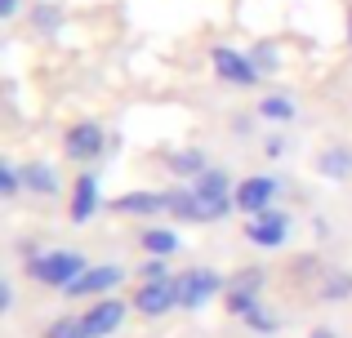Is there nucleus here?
<instances>
[{
  "label": "nucleus",
  "mask_w": 352,
  "mask_h": 338,
  "mask_svg": "<svg viewBox=\"0 0 352 338\" xmlns=\"http://www.w3.org/2000/svg\"><path fill=\"white\" fill-rule=\"evenodd\" d=\"M228 209H232V200L206 196V191H197V187L174 191V196H170V214L183 218V223H214V218H223Z\"/></svg>",
  "instance_id": "nucleus-1"
},
{
  "label": "nucleus",
  "mask_w": 352,
  "mask_h": 338,
  "mask_svg": "<svg viewBox=\"0 0 352 338\" xmlns=\"http://www.w3.org/2000/svg\"><path fill=\"white\" fill-rule=\"evenodd\" d=\"M85 258L80 254H72V250H58V254H45V258H36L32 263V276L41 280V285H58V289H67L76 276H85Z\"/></svg>",
  "instance_id": "nucleus-2"
},
{
  "label": "nucleus",
  "mask_w": 352,
  "mask_h": 338,
  "mask_svg": "<svg viewBox=\"0 0 352 338\" xmlns=\"http://www.w3.org/2000/svg\"><path fill=\"white\" fill-rule=\"evenodd\" d=\"M219 289H223V280L206 267H192V271H183V276H174V298H179V307H201V303H210Z\"/></svg>",
  "instance_id": "nucleus-3"
},
{
  "label": "nucleus",
  "mask_w": 352,
  "mask_h": 338,
  "mask_svg": "<svg viewBox=\"0 0 352 338\" xmlns=\"http://www.w3.org/2000/svg\"><path fill=\"white\" fill-rule=\"evenodd\" d=\"M245 232H250V241H254V245L272 250V245L285 241V232H290V218H285V214H272V209H263V214H254V218L245 223Z\"/></svg>",
  "instance_id": "nucleus-4"
},
{
  "label": "nucleus",
  "mask_w": 352,
  "mask_h": 338,
  "mask_svg": "<svg viewBox=\"0 0 352 338\" xmlns=\"http://www.w3.org/2000/svg\"><path fill=\"white\" fill-rule=\"evenodd\" d=\"M80 321H85V334H89V338H107L112 330H120V321H125V307H120L116 298H103V303L89 307Z\"/></svg>",
  "instance_id": "nucleus-5"
},
{
  "label": "nucleus",
  "mask_w": 352,
  "mask_h": 338,
  "mask_svg": "<svg viewBox=\"0 0 352 338\" xmlns=\"http://www.w3.org/2000/svg\"><path fill=\"white\" fill-rule=\"evenodd\" d=\"M174 303H179V298H174V280H143V289H138V298H134V307L143 316H161V312H170Z\"/></svg>",
  "instance_id": "nucleus-6"
},
{
  "label": "nucleus",
  "mask_w": 352,
  "mask_h": 338,
  "mask_svg": "<svg viewBox=\"0 0 352 338\" xmlns=\"http://www.w3.org/2000/svg\"><path fill=\"white\" fill-rule=\"evenodd\" d=\"M120 276H125L120 267H89L85 276H76V280L67 285V294H72V298H85V294H107V289H116V285H120Z\"/></svg>",
  "instance_id": "nucleus-7"
},
{
  "label": "nucleus",
  "mask_w": 352,
  "mask_h": 338,
  "mask_svg": "<svg viewBox=\"0 0 352 338\" xmlns=\"http://www.w3.org/2000/svg\"><path fill=\"white\" fill-rule=\"evenodd\" d=\"M258 285H263L258 271H241L232 285H228V307H232L236 316H245L250 307H258Z\"/></svg>",
  "instance_id": "nucleus-8"
},
{
  "label": "nucleus",
  "mask_w": 352,
  "mask_h": 338,
  "mask_svg": "<svg viewBox=\"0 0 352 338\" xmlns=\"http://www.w3.org/2000/svg\"><path fill=\"white\" fill-rule=\"evenodd\" d=\"M272 196H276V182L272 178H245L236 187V205L245 209V214H263Z\"/></svg>",
  "instance_id": "nucleus-9"
},
{
  "label": "nucleus",
  "mask_w": 352,
  "mask_h": 338,
  "mask_svg": "<svg viewBox=\"0 0 352 338\" xmlns=\"http://www.w3.org/2000/svg\"><path fill=\"white\" fill-rule=\"evenodd\" d=\"M214 71L228 80V85H254V67H250V62L241 58V53L223 49V45L214 49Z\"/></svg>",
  "instance_id": "nucleus-10"
},
{
  "label": "nucleus",
  "mask_w": 352,
  "mask_h": 338,
  "mask_svg": "<svg viewBox=\"0 0 352 338\" xmlns=\"http://www.w3.org/2000/svg\"><path fill=\"white\" fill-rule=\"evenodd\" d=\"M94 205H98V178L85 173V178H76V187H72V223H89Z\"/></svg>",
  "instance_id": "nucleus-11"
},
{
  "label": "nucleus",
  "mask_w": 352,
  "mask_h": 338,
  "mask_svg": "<svg viewBox=\"0 0 352 338\" xmlns=\"http://www.w3.org/2000/svg\"><path fill=\"white\" fill-rule=\"evenodd\" d=\"M67 152L80 156V160L98 156V152H103V130H98V125H76V130H67Z\"/></svg>",
  "instance_id": "nucleus-12"
},
{
  "label": "nucleus",
  "mask_w": 352,
  "mask_h": 338,
  "mask_svg": "<svg viewBox=\"0 0 352 338\" xmlns=\"http://www.w3.org/2000/svg\"><path fill=\"white\" fill-rule=\"evenodd\" d=\"M120 214H156V209H170V196H156V191H134V196L116 200Z\"/></svg>",
  "instance_id": "nucleus-13"
},
{
  "label": "nucleus",
  "mask_w": 352,
  "mask_h": 338,
  "mask_svg": "<svg viewBox=\"0 0 352 338\" xmlns=\"http://www.w3.org/2000/svg\"><path fill=\"white\" fill-rule=\"evenodd\" d=\"M23 182H27L32 191H41V196H54V191H58V173H54L50 165H41V160L23 169Z\"/></svg>",
  "instance_id": "nucleus-14"
},
{
  "label": "nucleus",
  "mask_w": 352,
  "mask_h": 338,
  "mask_svg": "<svg viewBox=\"0 0 352 338\" xmlns=\"http://www.w3.org/2000/svg\"><path fill=\"white\" fill-rule=\"evenodd\" d=\"M143 250L152 254V258H170V254L179 250V236L174 232H143Z\"/></svg>",
  "instance_id": "nucleus-15"
},
{
  "label": "nucleus",
  "mask_w": 352,
  "mask_h": 338,
  "mask_svg": "<svg viewBox=\"0 0 352 338\" xmlns=\"http://www.w3.org/2000/svg\"><path fill=\"white\" fill-rule=\"evenodd\" d=\"M258 116H267V121H290V116H294V103L285 94H272V98H263V103H258Z\"/></svg>",
  "instance_id": "nucleus-16"
},
{
  "label": "nucleus",
  "mask_w": 352,
  "mask_h": 338,
  "mask_svg": "<svg viewBox=\"0 0 352 338\" xmlns=\"http://www.w3.org/2000/svg\"><path fill=\"white\" fill-rule=\"evenodd\" d=\"M197 191H206V196H223L228 200V173L223 169H206L197 178Z\"/></svg>",
  "instance_id": "nucleus-17"
},
{
  "label": "nucleus",
  "mask_w": 352,
  "mask_h": 338,
  "mask_svg": "<svg viewBox=\"0 0 352 338\" xmlns=\"http://www.w3.org/2000/svg\"><path fill=\"white\" fill-rule=\"evenodd\" d=\"M170 169L174 173H206V156H201V152H174Z\"/></svg>",
  "instance_id": "nucleus-18"
},
{
  "label": "nucleus",
  "mask_w": 352,
  "mask_h": 338,
  "mask_svg": "<svg viewBox=\"0 0 352 338\" xmlns=\"http://www.w3.org/2000/svg\"><path fill=\"white\" fill-rule=\"evenodd\" d=\"M45 338H89V334H85V321H72V316H63V321L50 325V334H45Z\"/></svg>",
  "instance_id": "nucleus-19"
},
{
  "label": "nucleus",
  "mask_w": 352,
  "mask_h": 338,
  "mask_svg": "<svg viewBox=\"0 0 352 338\" xmlns=\"http://www.w3.org/2000/svg\"><path fill=\"white\" fill-rule=\"evenodd\" d=\"M348 165H352V156H348L344 147H335V152L321 156V173H348Z\"/></svg>",
  "instance_id": "nucleus-20"
},
{
  "label": "nucleus",
  "mask_w": 352,
  "mask_h": 338,
  "mask_svg": "<svg viewBox=\"0 0 352 338\" xmlns=\"http://www.w3.org/2000/svg\"><path fill=\"white\" fill-rule=\"evenodd\" d=\"M245 321H250V325H254V330H258V334H272V330H276V321H272V316H267V312H263V307H250V312H245Z\"/></svg>",
  "instance_id": "nucleus-21"
},
{
  "label": "nucleus",
  "mask_w": 352,
  "mask_h": 338,
  "mask_svg": "<svg viewBox=\"0 0 352 338\" xmlns=\"http://www.w3.org/2000/svg\"><path fill=\"white\" fill-rule=\"evenodd\" d=\"M14 191H18V173L5 165V169H0V196H14Z\"/></svg>",
  "instance_id": "nucleus-22"
},
{
  "label": "nucleus",
  "mask_w": 352,
  "mask_h": 338,
  "mask_svg": "<svg viewBox=\"0 0 352 338\" xmlns=\"http://www.w3.org/2000/svg\"><path fill=\"white\" fill-rule=\"evenodd\" d=\"M348 289H352V280H348V276H335V280L326 285V298H344Z\"/></svg>",
  "instance_id": "nucleus-23"
},
{
  "label": "nucleus",
  "mask_w": 352,
  "mask_h": 338,
  "mask_svg": "<svg viewBox=\"0 0 352 338\" xmlns=\"http://www.w3.org/2000/svg\"><path fill=\"white\" fill-rule=\"evenodd\" d=\"M143 280H165V263H161V258H152V263L143 267Z\"/></svg>",
  "instance_id": "nucleus-24"
},
{
  "label": "nucleus",
  "mask_w": 352,
  "mask_h": 338,
  "mask_svg": "<svg viewBox=\"0 0 352 338\" xmlns=\"http://www.w3.org/2000/svg\"><path fill=\"white\" fill-rule=\"evenodd\" d=\"M14 9H18V0H0V18H9Z\"/></svg>",
  "instance_id": "nucleus-25"
}]
</instances>
